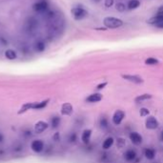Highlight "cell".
Wrapping results in <instances>:
<instances>
[{"mask_svg":"<svg viewBox=\"0 0 163 163\" xmlns=\"http://www.w3.org/2000/svg\"><path fill=\"white\" fill-rule=\"evenodd\" d=\"M50 102V99H46L40 102H31V103H26L24 104L21 109L18 111V114H21L27 112L29 110H42L44 109L45 107L48 105V103Z\"/></svg>","mask_w":163,"mask_h":163,"instance_id":"obj_1","label":"cell"},{"mask_svg":"<svg viewBox=\"0 0 163 163\" xmlns=\"http://www.w3.org/2000/svg\"><path fill=\"white\" fill-rule=\"evenodd\" d=\"M103 24L105 25L107 29H117L123 25V21L117 17L108 16L103 19Z\"/></svg>","mask_w":163,"mask_h":163,"instance_id":"obj_2","label":"cell"},{"mask_svg":"<svg viewBox=\"0 0 163 163\" xmlns=\"http://www.w3.org/2000/svg\"><path fill=\"white\" fill-rule=\"evenodd\" d=\"M71 14H72V17H74V19L81 20L88 15V12L81 7H75V8H72L71 10Z\"/></svg>","mask_w":163,"mask_h":163,"instance_id":"obj_3","label":"cell"},{"mask_svg":"<svg viewBox=\"0 0 163 163\" xmlns=\"http://www.w3.org/2000/svg\"><path fill=\"white\" fill-rule=\"evenodd\" d=\"M49 8V3L46 0H40V1L35 2L33 5V10L37 12H43L48 10Z\"/></svg>","mask_w":163,"mask_h":163,"instance_id":"obj_4","label":"cell"},{"mask_svg":"<svg viewBox=\"0 0 163 163\" xmlns=\"http://www.w3.org/2000/svg\"><path fill=\"white\" fill-rule=\"evenodd\" d=\"M145 126L149 130H156L159 126V123L154 117H149L145 121Z\"/></svg>","mask_w":163,"mask_h":163,"instance_id":"obj_5","label":"cell"},{"mask_svg":"<svg viewBox=\"0 0 163 163\" xmlns=\"http://www.w3.org/2000/svg\"><path fill=\"white\" fill-rule=\"evenodd\" d=\"M125 117V113L121 110H117L114 112L113 115V123L114 125H120L122 122V120Z\"/></svg>","mask_w":163,"mask_h":163,"instance_id":"obj_6","label":"cell"},{"mask_svg":"<svg viewBox=\"0 0 163 163\" xmlns=\"http://www.w3.org/2000/svg\"><path fill=\"white\" fill-rule=\"evenodd\" d=\"M122 78H124L127 81H130V82L135 83V84H142L144 82L142 77H140L139 75H122Z\"/></svg>","mask_w":163,"mask_h":163,"instance_id":"obj_7","label":"cell"},{"mask_svg":"<svg viewBox=\"0 0 163 163\" xmlns=\"http://www.w3.org/2000/svg\"><path fill=\"white\" fill-rule=\"evenodd\" d=\"M31 148L34 153H41L44 149V143L43 141L37 139V140H33L32 144H31Z\"/></svg>","mask_w":163,"mask_h":163,"instance_id":"obj_8","label":"cell"},{"mask_svg":"<svg viewBox=\"0 0 163 163\" xmlns=\"http://www.w3.org/2000/svg\"><path fill=\"white\" fill-rule=\"evenodd\" d=\"M49 127V124L45 122V121H38L35 126H34V132L36 133V134H41V133H43L45 130H47V128Z\"/></svg>","mask_w":163,"mask_h":163,"instance_id":"obj_9","label":"cell"},{"mask_svg":"<svg viewBox=\"0 0 163 163\" xmlns=\"http://www.w3.org/2000/svg\"><path fill=\"white\" fill-rule=\"evenodd\" d=\"M130 140L132 141L133 144L135 145H140L142 143V136H141L138 133L132 132L130 134Z\"/></svg>","mask_w":163,"mask_h":163,"instance_id":"obj_10","label":"cell"},{"mask_svg":"<svg viewBox=\"0 0 163 163\" xmlns=\"http://www.w3.org/2000/svg\"><path fill=\"white\" fill-rule=\"evenodd\" d=\"M124 158L125 160L128 162H133L135 160L136 158V153L135 150L130 149V150H127V151L124 153Z\"/></svg>","mask_w":163,"mask_h":163,"instance_id":"obj_11","label":"cell"},{"mask_svg":"<svg viewBox=\"0 0 163 163\" xmlns=\"http://www.w3.org/2000/svg\"><path fill=\"white\" fill-rule=\"evenodd\" d=\"M72 105L71 103H64L61 107V114L63 115H71L72 114Z\"/></svg>","mask_w":163,"mask_h":163,"instance_id":"obj_12","label":"cell"},{"mask_svg":"<svg viewBox=\"0 0 163 163\" xmlns=\"http://www.w3.org/2000/svg\"><path fill=\"white\" fill-rule=\"evenodd\" d=\"M102 94L96 93H92L86 98V101H88L90 103H94V102H99L102 99Z\"/></svg>","mask_w":163,"mask_h":163,"instance_id":"obj_13","label":"cell"},{"mask_svg":"<svg viewBox=\"0 0 163 163\" xmlns=\"http://www.w3.org/2000/svg\"><path fill=\"white\" fill-rule=\"evenodd\" d=\"M156 151H154V149H152V148H147L144 150V156L145 157L147 158V159H150V160H153L154 157H156Z\"/></svg>","mask_w":163,"mask_h":163,"instance_id":"obj_14","label":"cell"},{"mask_svg":"<svg viewBox=\"0 0 163 163\" xmlns=\"http://www.w3.org/2000/svg\"><path fill=\"white\" fill-rule=\"evenodd\" d=\"M91 135H92V131L91 130H85L82 133V135H81V139H82L83 143L85 144H88L90 138H91Z\"/></svg>","mask_w":163,"mask_h":163,"instance_id":"obj_15","label":"cell"},{"mask_svg":"<svg viewBox=\"0 0 163 163\" xmlns=\"http://www.w3.org/2000/svg\"><path fill=\"white\" fill-rule=\"evenodd\" d=\"M152 97H153L152 94H150V93H143V94H140V96H136L135 98V101L137 102V103H139V102H142V101H145V100L151 99Z\"/></svg>","mask_w":163,"mask_h":163,"instance_id":"obj_16","label":"cell"},{"mask_svg":"<svg viewBox=\"0 0 163 163\" xmlns=\"http://www.w3.org/2000/svg\"><path fill=\"white\" fill-rule=\"evenodd\" d=\"M5 57L9 60H14L17 57V54H16L15 51L12 50V49H9L5 51Z\"/></svg>","mask_w":163,"mask_h":163,"instance_id":"obj_17","label":"cell"},{"mask_svg":"<svg viewBox=\"0 0 163 163\" xmlns=\"http://www.w3.org/2000/svg\"><path fill=\"white\" fill-rule=\"evenodd\" d=\"M114 139L113 138V137H111V136L108 137V138H106L104 140V142H103V144H102L103 149H105V150L110 149L112 146L114 145Z\"/></svg>","mask_w":163,"mask_h":163,"instance_id":"obj_18","label":"cell"},{"mask_svg":"<svg viewBox=\"0 0 163 163\" xmlns=\"http://www.w3.org/2000/svg\"><path fill=\"white\" fill-rule=\"evenodd\" d=\"M140 6L139 0H130L128 3V9L129 10H135Z\"/></svg>","mask_w":163,"mask_h":163,"instance_id":"obj_19","label":"cell"},{"mask_svg":"<svg viewBox=\"0 0 163 163\" xmlns=\"http://www.w3.org/2000/svg\"><path fill=\"white\" fill-rule=\"evenodd\" d=\"M46 49V46H45V43L43 41H37L35 43V50L37 51H39V53H42V51H44Z\"/></svg>","mask_w":163,"mask_h":163,"instance_id":"obj_20","label":"cell"},{"mask_svg":"<svg viewBox=\"0 0 163 163\" xmlns=\"http://www.w3.org/2000/svg\"><path fill=\"white\" fill-rule=\"evenodd\" d=\"M60 117H51V127L53 128H57L59 126V124H60Z\"/></svg>","mask_w":163,"mask_h":163,"instance_id":"obj_21","label":"cell"},{"mask_svg":"<svg viewBox=\"0 0 163 163\" xmlns=\"http://www.w3.org/2000/svg\"><path fill=\"white\" fill-rule=\"evenodd\" d=\"M125 145H126L125 139L122 138V137H119V138H117V148H119V149L124 148V147H125Z\"/></svg>","mask_w":163,"mask_h":163,"instance_id":"obj_22","label":"cell"},{"mask_svg":"<svg viewBox=\"0 0 163 163\" xmlns=\"http://www.w3.org/2000/svg\"><path fill=\"white\" fill-rule=\"evenodd\" d=\"M145 64H147V65H156V64H158V60L154 57H149L145 60Z\"/></svg>","mask_w":163,"mask_h":163,"instance_id":"obj_23","label":"cell"},{"mask_svg":"<svg viewBox=\"0 0 163 163\" xmlns=\"http://www.w3.org/2000/svg\"><path fill=\"white\" fill-rule=\"evenodd\" d=\"M115 9H117V10L118 12H122L125 11L126 6H125V4H124V3H122V2H118V3H117V5H115Z\"/></svg>","mask_w":163,"mask_h":163,"instance_id":"obj_24","label":"cell"},{"mask_svg":"<svg viewBox=\"0 0 163 163\" xmlns=\"http://www.w3.org/2000/svg\"><path fill=\"white\" fill-rule=\"evenodd\" d=\"M150 114V111L148 109H146V108H141L140 111H139V114H140V117H148Z\"/></svg>","mask_w":163,"mask_h":163,"instance_id":"obj_25","label":"cell"},{"mask_svg":"<svg viewBox=\"0 0 163 163\" xmlns=\"http://www.w3.org/2000/svg\"><path fill=\"white\" fill-rule=\"evenodd\" d=\"M100 126L102 128H107V126H108V121H107V119L105 117H102L100 119Z\"/></svg>","mask_w":163,"mask_h":163,"instance_id":"obj_26","label":"cell"},{"mask_svg":"<svg viewBox=\"0 0 163 163\" xmlns=\"http://www.w3.org/2000/svg\"><path fill=\"white\" fill-rule=\"evenodd\" d=\"M114 4V0H105V6L107 8H110L113 6Z\"/></svg>","mask_w":163,"mask_h":163,"instance_id":"obj_27","label":"cell"},{"mask_svg":"<svg viewBox=\"0 0 163 163\" xmlns=\"http://www.w3.org/2000/svg\"><path fill=\"white\" fill-rule=\"evenodd\" d=\"M76 138H77L76 135L75 134H72L70 135V137H69V140H70V142H75V141L76 140Z\"/></svg>","mask_w":163,"mask_h":163,"instance_id":"obj_28","label":"cell"},{"mask_svg":"<svg viewBox=\"0 0 163 163\" xmlns=\"http://www.w3.org/2000/svg\"><path fill=\"white\" fill-rule=\"evenodd\" d=\"M107 82H103V83H100V84H98L97 86H96V89L97 90H101V89H103V88H105L106 86H107Z\"/></svg>","mask_w":163,"mask_h":163,"instance_id":"obj_29","label":"cell"},{"mask_svg":"<svg viewBox=\"0 0 163 163\" xmlns=\"http://www.w3.org/2000/svg\"><path fill=\"white\" fill-rule=\"evenodd\" d=\"M53 139L54 141H59L60 140V135H59V133H55V134L53 135Z\"/></svg>","mask_w":163,"mask_h":163,"instance_id":"obj_30","label":"cell"},{"mask_svg":"<svg viewBox=\"0 0 163 163\" xmlns=\"http://www.w3.org/2000/svg\"><path fill=\"white\" fill-rule=\"evenodd\" d=\"M154 27H156V28H159V29H163V20L159 21V22H157L156 24H154Z\"/></svg>","mask_w":163,"mask_h":163,"instance_id":"obj_31","label":"cell"},{"mask_svg":"<svg viewBox=\"0 0 163 163\" xmlns=\"http://www.w3.org/2000/svg\"><path fill=\"white\" fill-rule=\"evenodd\" d=\"M156 16H157L160 20H163V10H160L159 12H158Z\"/></svg>","mask_w":163,"mask_h":163,"instance_id":"obj_32","label":"cell"},{"mask_svg":"<svg viewBox=\"0 0 163 163\" xmlns=\"http://www.w3.org/2000/svg\"><path fill=\"white\" fill-rule=\"evenodd\" d=\"M159 138H160V140L163 142V130L160 132V135H159Z\"/></svg>","mask_w":163,"mask_h":163,"instance_id":"obj_33","label":"cell"},{"mask_svg":"<svg viewBox=\"0 0 163 163\" xmlns=\"http://www.w3.org/2000/svg\"><path fill=\"white\" fill-rule=\"evenodd\" d=\"M3 139H4V136H3V135L1 134V133H0V142H2Z\"/></svg>","mask_w":163,"mask_h":163,"instance_id":"obj_34","label":"cell"},{"mask_svg":"<svg viewBox=\"0 0 163 163\" xmlns=\"http://www.w3.org/2000/svg\"><path fill=\"white\" fill-rule=\"evenodd\" d=\"M96 30H98V31H106L107 28H98V29H96Z\"/></svg>","mask_w":163,"mask_h":163,"instance_id":"obj_35","label":"cell"},{"mask_svg":"<svg viewBox=\"0 0 163 163\" xmlns=\"http://www.w3.org/2000/svg\"><path fill=\"white\" fill-rule=\"evenodd\" d=\"M96 1H99V0H96Z\"/></svg>","mask_w":163,"mask_h":163,"instance_id":"obj_36","label":"cell"},{"mask_svg":"<svg viewBox=\"0 0 163 163\" xmlns=\"http://www.w3.org/2000/svg\"><path fill=\"white\" fill-rule=\"evenodd\" d=\"M154 163H156V162H154Z\"/></svg>","mask_w":163,"mask_h":163,"instance_id":"obj_37","label":"cell"}]
</instances>
